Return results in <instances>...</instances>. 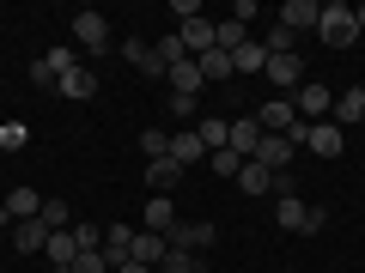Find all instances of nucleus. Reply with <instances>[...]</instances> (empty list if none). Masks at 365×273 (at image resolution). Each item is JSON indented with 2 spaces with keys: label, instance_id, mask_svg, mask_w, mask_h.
<instances>
[{
  "label": "nucleus",
  "instance_id": "nucleus-28",
  "mask_svg": "<svg viewBox=\"0 0 365 273\" xmlns=\"http://www.w3.org/2000/svg\"><path fill=\"white\" fill-rule=\"evenodd\" d=\"M262 67H268V49H262V43H256V37H250V43H244V49H237V55H232V73H262Z\"/></svg>",
  "mask_w": 365,
  "mask_h": 273
},
{
  "label": "nucleus",
  "instance_id": "nucleus-12",
  "mask_svg": "<svg viewBox=\"0 0 365 273\" xmlns=\"http://www.w3.org/2000/svg\"><path fill=\"white\" fill-rule=\"evenodd\" d=\"M37 213H43L37 188H13V195H6V207H0V219H6V225H25V219H37Z\"/></svg>",
  "mask_w": 365,
  "mask_h": 273
},
{
  "label": "nucleus",
  "instance_id": "nucleus-36",
  "mask_svg": "<svg viewBox=\"0 0 365 273\" xmlns=\"http://www.w3.org/2000/svg\"><path fill=\"white\" fill-rule=\"evenodd\" d=\"M25 122H0V152H25Z\"/></svg>",
  "mask_w": 365,
  "mask_h": 273
},
{
  "label": "nucleus",
  "instance_id": "nucleus-21",
  "mask_svg": "<svg viewBox=\"0 0 365 273\" xmlns=\"http://www.w3.org/2000/svg\"><path fill=\"white\" fill-rule=\"evenodd\" d=\"M165 79H170V91H177V97H201V85H207L195 61H177V67H170Z\"/></svg>",
  "mask_w": 365,
  "mask_h": 273
},
{
  "label": "nucleus",
  "instance_id": "nucleus-42",
  "mask_svg": "<svg viewBox=\"0 0 365 273\" xmlns=\"http://www.w3.org/2000/svg\"><path fill=\"white\" fill-rule=\"evenodd\" d=\"M353 18H359V37H365V6H353Z\"/></svg>",
  "mask_w": 365,
  "mask_h": 273
},
{
  "label": "nucleus",
  "instance_id": "nucleus-7",
  "mask_svg": "<svg viewBox=\"0 0 365 273\" xmlns=\"http://www.w3.org/2000/svg\"><path fill=\"white\" fill-rule=\"evenodd\" d=\"M292 109H299L304 122H323L329 109H335V97H329V85H317V79H304V85L292 91Z\"/></svg>",
  "mask_w": 365,
  "mask_h": 273
},
{
  "label": "nucleus",
  "instance_id": "nucleus-23",
  "mask_svg": "<svg viewBox=\"0 0 365 273\" xmlns=\"http://www.w3.org/2000/svg\"><path fill=\"white\" fill-rule=\"evenodd\" d=\"M165 237H158V231H134V255L128 261H140V267H158V261H165Z\"/></svg>",
  "mask_w": 365,
  "mask_h": 273
},
{
  "label": "nucleus",
  "instance_id": "nucleus-9",
  "mask_svg": "<svg viewBox=\"0 0 365 273\" xmlns=\"http://www.w3.org/2000/svg\"><path fill=\"white\" fill-rule=\"evenodd\" d=\"M292 152H299V146H292L287 134H262V146H256V164H268L274 176H287V164H292Z\"/></svg>",
  "mask_w": 365,
  "mask_h": 273
},
{
  "label": "nucleus",
  "instance_id": "nucleus-8",
  "mask_svg": "<svg viewBox=\"0 0 365 273\" xmlns=\"http://www.w3.org/2000/svg\"><path fill=\"white\" fill-rule=\"evenodd\" d=\"M256 122H262V134H292L304 116L292 109V97H268V104L256 109Z\"/></svg>",
  "mask_w": 365,
  "mask_h": 273
},
{
  "label": "nucleus",
  "instance_id": "nucleus-14",
  "mask_svg": "<svg viewBox=\"0 0 365 273\" xmlns=\"http://www.w3.org/2000/svg\"><path fill=\"white\" fill-rule=\"evenodd\" d=\"M170 158H177V164H207L201 134H195V128H177V134H170Z\"/></svg>",
  "mask_w": 365,
  "mask_h": 273
},
{
  "label": "nucleus",
  "instance_id": "nucleus-16",
  "mask_svg": "<svg viewBox=\"0 0 365 273\" xmlns=\"http://www.w3.org/2000/svg\"><path fill=\"white\" fill-rule=\"evenodd\" d=\"M122 55H128V67H134V73H140V79H158V73H165V61H158V55H153V43H122Z\"/></svg>",
  "mask_w": 365,
  "mask_h": 273
},
{
  "label": "nucleus",
  "instance_id": "nucleus-6",
  "mask_svg": "<svg viewBox=\"0 0 365 273\" xmlns=\"http://www.w3.org/2000/svg\"><path fill=\"white\" fill-rule=\"evenodd\" d=\"M213 237H220V231H213L207 219H177V231H170L165 243H170V249H189V255H201V249H213Z\"/></svg>",
  "mask_w": 365,
  "mask_h": 273
},
{
  "label": "nucleus",
  "instance_id": "nucleus-31",
  "mask_svg": "<svg viewBox=\"0 0 365 273\" xmlns=\"http://www.w3.org/2000/svg\"><path fill=\"white\" fill-rule=\"evenodd\" d=\"M153 273H201V255H189V249H165V261H158Z\"/></svg>",
  "mask_w": 365,
  "mask_h": 273
},
{
  "label": "nucleus",
  "instance_id": "nucleus-15",
  "mask_svg": "<svg viewBox=\"0 0 365 273\" xmlns=\"http://www.w3.org/2000/svg\"><path fill=\"white\" fill-rule=\"evenodd\" d=\"M55 91H61V97H73V104H91V97H98V73H91V67H73Z\"/></svg>",
  "mask_w": 365,
  "mask_h": 273
},
{
  "label": "nucleus",
  "instance_id": "nucleus-10",
  "mask_svg": "<svg viewBox=\"0 0 365 273\" xmlns=\"http://www.w3.org/2000/svg\"><path fill=\"white\" fill-rule=\"evenodd\" d=\"M140 219H146V231H158V237H170V231H177V200H170V195H146V207H140Z\"/></svg>",
  "mask_w": 365,
  "mask_h": 273
},
{
  "label": "nucleus",
  "instance_id": "nucleus-3",
  "mask_svg": "<svg viewBox=\"0 0 365 273\" xmlns=\"http://www.w3.org/2000/svg\"><path fill=\"white\" fill-rule=\"evenodd\" d=\"M73 67H79V61H73V49H67V43H55V49L43 55L37 67H31V85H43V91H55V85H61L67 73H73Z\"/></svg>",
  "mask_w": 365,
  "mask_h": 273
},
{
  "label": "nucleus",
  "instance_id": "nucleus-44",
  "mask_svg": "<svg viewBox=\"0 0 365 273\" xmlns=\"http://www.w3.org/2000/svg\"><path fill=\"white\" fill-rule=\"evenodd\" d=\"M0 158H6V152H0Z\"/></svg>",
  "mask_w": 365,
  "mask_h": 273
},
{
  "label": "nucleus",
  "instance_id": "nucleus-33",
  "mask_svg": "<svg viewBox=\"0 0 365 273\" xmlns=\"http://www.w3.org/2000/svg\"><path fill=\"white\" fill-rule=\"evenodd\" d=\"M73 243H79V255L104 249V225H91V219H73Z\"/></svg>",
  "mask_w": 365,
  "mask_h": 273
},
{
  "label": "nucleus",
  "instance_id": "nucleus-32",
  "mask_svg": "<svg viewBox=\"0 0 365 273\" xmlns=\"http://www.w3.org/2000/svg\"><path fill=\"white\" fill-rule=\"evenodd\" d=\"M292 43H299V31H287L280 18H274V25H268V37H262V49H268V55H292Z\"/></svg>",
  "mask_w": 365,
  "mask_h": 273
},
{
  "label": "nucleus",
  "instance_id": "nucleus-34",
  "mask_svg": "<svg viewBox=\"0 0 365 273\" xmlns=\"http://www.w3.org/2000/svg\"><path fill=\"white\" fill-rule=\"evenodd\" d=\"M153 55H158V61H165V73H170V67H177V61H195V55L182 49V37H158V43H153Z\"/></svg>",
  "mask_w": 365,
  "mask_h": 273
},
{
  "label": "nucleus",
  "instance_id": "nucleus-18",
  "mask_svg": "<svg viewBox=\"0 0 365 273\" xmlns=\"http://www.w3.org/2000/svg\"><path fill=\"white\" fill-rule=\"evenodd\" d=\"M128 255H134V231H128V225H104V261L122 267Z\"/></svg>",
  "mask_w": 365,
  "mask_h": 273
},
{
  "label": "nucleus",
  "instance_id": "nucleus-38",
  "mask_svg": "<svg viewBox=\"0 0 365 273\" xmlns=\"http://www.w3.org/2000/svg\"><path fill=\"white\" fill-rule=\"evenodd\" d=\"M73 273H116V267L104 261V249H91V255H79V261H73Z\"/></svg>",
  "mask_w": 365,
  "mask_h": 273
},
{
  "label": "nucleus",
  "instance_id": "nucleus-22",
  "mask_svg": "<svg viewBox=\"0 0 365 273\" xmlns=\"http://www.w3.org/2000/svg\"><path fill=\"white\" fill-rule=\"evenodd\" d=\"M195 134H201V146H207V152H225V146H232V122H225V116H201Z\"/></svg>",
  "mask_w": 365,
  "mask_h": 273
},
{
  "label": "nucleus",
  "instance_id": "nucleus-39",
  "mask_svg": "<svg viewBox=\"0 0 365 273\" xmlns=\"http://www.w3.org/2000/svg\"><path fill=\"white\" fill-rule=\"evenodd\" d=\"M232 18H237V25H256V18H262V6H256V0H237V6H232Z\"/></svg>",
  "mask_w": 365,
  "mask_h": 273
},
{
  "label": "nucleus",
  "instance_id": "nucleus-27",
  "mask_svg": "<svg viewBox=\"0 0 365 273\" xmlns=\"http://www.w3.org/2000/svg\"><path fill=\"white\" fill-rule=\"evenodd\" d=\"M353 122H365V91H341L335 97V128H353Z\"/></svg>",
  "mask_w": 365,
  "mask_h": 273
},
{
  "label": "nucleus",
  "instance_id": "nucleus-29",
  "mask_svg": "<svg viewBox=\"0 0 365 273\" xmlns=\"http://www.w3.org/2000/svg\"><path fill=\"white\" fill-rule=\"evenodd\" d=\"M37 219L49 225V231H73V219H79V213L67 207V200H43V213H37Z\"/></svg>",
  "mask_w": 365,
  "mask_h": 273
},
{
  "label": "nucleus",
  "instance_id": "nucleus-20",
  "mask_svg": "<svg viewBox=\"0 0 365 273\" xmlns=\"http://www.w3.org/2000/svg\"><path fill=\"white\" fill-rule=\"evenodd\" d=\"M256 146H262V122L256 116H237L232 122V152L237 158H256Z\"/></svg>",
  "mask_w": 365,
  "mask_h": 273
},
{
  "label": "nucleus",
  "instance_id": "nucleus-5",
  "mask_svg": "<svg viewBox=\"0 0 365 273\" xmlns=\"http://www.w3.org/2000/svg\"><path fill=\"white\" fill-rule=\"evenodd\" d=\"M73 37L86 43V55H104L110 43H116V37H110V18H104V13H91V6L73 18Z\"/></svg>",
  "mask_w": 365,
  "mask_h": 273
},
{
  "label": "nucleus",
  "instance_id": "nucleus-35",
  "mask_svg": "<svg viewBox=\"0 0 365 273\" xmlns=\"http://www.w3.org/2000/svg\"><path fill=\"white\" fill-rule=\"evenodd\" d=\"M207 164H213V176H225V182H232V176H237V170H244V164H250V158H237V152H232V146H225V152H207Z\"/></svg>",
  "mask_w": 365,
  "mask_h": 273
},
{
  "label": "nucleus",
  "instance_id": "nucleus-17",
  "mask_svg": "<svg viewBox=\"0 0 365 273\" xmlns=\"http://www.w3.org/2000/svg\"><path fill=\"white\" fill-rule=\"evenodd\" d=\"M43 243H49V225H43V219L13 225V249H19V255H43Z\"/></svg>",
  "mask_w": 365,
  "mask_h": 273
},
{
  "label": "nucleus",
  "instance_id": "nucleus-1",
  "mask_svg": "<svg viewBox=\"0 0 365 273\" xmlns=\"http://www.w3.org/2000/svg\"><path fill=\"white\" fill-rule=\"evenodd\" d=\"M317 37H323L329 49H353V43H359V18H353L347 0H329L323 13H317Z\"/></svg>",
  "mask_w": 365,
  "mask_h": 273
},
{
  "label": "nucleus",
  "instance_id": "nucleus-43",
  "mask_svg": "<svg viewBox=\"0 0 365 273\" xmlns=\"http://www.w3.org/2000/svg\"><path fill=\"white\" fill-rule=\"evenodd\" d=\"M49 273H73V267H49Z\"/></svg>",
  "mask_w": 365,
  "mask_h": 273
},
{
  "label": "nucleus",
  "instance_id": "nucleus-41",
  "mask_svg": "<svg viewBox=\"0 0 365 273\" xmlns=\"http://www.w3.org/2000/svg\"><path fill=\"white\" fill-rule=\"evenodd\" d=\"M116 273H153V267H140V261H122V267Z\"/></svg>",
  "mask_w": 365,
  "mask_h": 273
},
{
  "label": "nucleus",
  "instance_id": "nucleus-25",
  "mask_svg": "<svg viewBox=\"0 0 365 273\" xmlns=\"http://www.w3.org/2000/svg\"><path fill=\"white\" fill-rule=\"evenodd\" d=\"M237 188H244V195H274V170H268V164H256V158H250V164L237 170Z\"/></svg>",
  "mask_w": 365,
  "mask_h": 273
},
{
  "label": "nucleus",
  "instance_id": "nucleus-26",
  "mask_svg": "<svg viewBox=\"0 0 365 273\" xmlns=\"http://www.w3.org/2000/svg\"><path fill=\"white\" fill-rule=\"evenodd\" d=\"M177 37H182V49L195 55V61H201V55H207V49H213V25H207V18H189V25H182V31H177Z\"/></svg>",
  "mask_w": 365,
  "mask_h": 273
},
{
  "label": "nucleus",
  "instance_id": "nucleus-19",
  "mask_svg": "<svg viewBox=\"0 0 365 273\" xmlns=\"http://www.w3.org/2000/svg\"><path fill=\"white\" fill-rule=\"evenodd\" d=\"M43 261H49V267H73V261H79L73 231H49V243H43Z\"/></svg>",
  "mask_w": 365,
  "mask_h": 273
},
{
  "label": "nucleus",
  "instance_id": "nucleus-11",
  "mask_svg": "<svg viewBox=\"0 0 365 273\" xmlns=\"http://www.w3.org/2000/svg\"><path fill=\"white\" fill-rule=\"evenodd\" d=\"M177 176H182L177 158H153L146 164V195H177Z\"/></svg>",
  "mask_w": 365,
  "mask_h": 273
},
{
  "label": "nucleus",
  "instance_id": "nucleus-13",
  "mask_svg": "<svg viewBox=\"0 0 365 273\" xmlns=\"http://www.w3.org/2000/svg\"><path fill=\"white\" fill-rule=\"evenodd\" d=\"M341 146H347V134H341L335 122H311V146H304V152H317V158H341Z\"/></svg>",
  "mask_w": 365,
  "mask_h": 273
},
{
  "label": "nucleus",
  "instance_id": "nucleus-2",
  "mask_svg": "<svg viewBox=\"0 0 365 273\" xmlns=\"http://www.w3.org/2000/svg\"><path fill=\"white\" fill-rule=\"evenodd\" d=\"M274 219H280V231H292V237H317V231H323V213L304 207L299 195H280V200H274Z\"/></svg>",
  "mask_w": 365,
  "mask_h": 273
},
{
  "label": "nucleus",
  "instance_id": "nucleus-4",
  "mask_svg": "<svg viewBox=\"0 0 365 273\" xmlns=\"http://www.w3.org/2000/svg\"><path fill=\"white\" fill-rule=\"evenodd\" d=\"M262 73L274 79V97H292V91L304 85V61H299V49H292V55H268V67H262Z\"/></svg>",
  "mask_w": 365,
  "mask_h": 273
},
{
  "label": "nucleus",
  "instance_id": "nucleus-40",
  "mask_svg": "<svg viewBox=\"0 0 365 273\" xmlns=\"http://www.w3.org/2000/svg\"><path fill=\"white\" fill-rule=\"evenodd\" d=\"M170 13H177L182 25H189V18H201V0H170Z\"/></svg>",
  "mask_w": 365,
  "mask_h": 273
},
{
  "label": "nucleus",
  "instance_id": "nucleus-24",
  "mask_svg": "<svg viewBox=\"0 0 365 273\" xmlns=\"http://www.w3.org/2000/svg\"><path fill=\"white\" fill-rule=\"evenodd\" d=\"M317 13H323L317 0H287V6H280V25H287V31H311Z\"/></svg>",
  "mask_w": 365,
  "mask_h": 273
},
{
  "label": "nucleus",
  "instance_id": "nucleus-30",
  "mask_svg": "<svg viewBox=\"0 0 365 273\" xmlns=\"http://www.w3.org/2000/svg\"><path fill=\"white\" fill-rule=\"evenodd\" d=\"M195 67H201V79H207V85H213V79H232V55H225V49H207Z\"/></svg>",
  "mask_w": 365,
  "mask_h": 273
},
{
  "label": "nucleus",
  "instance_id": "nucleus-37",
  "mask_svg": "<svg viewBox=\"0 0 365 273\" xmlns=\"http://www.w3.org/2000/svg\"><path fill=\"white\" fill-rule=\"evenodd\" d=\"M140 152H146V158H170V134H165V128H146V134H140Z\"/></svg>",
  "mask_w": 365,
  "mask_h": 273
}]
</instances>
